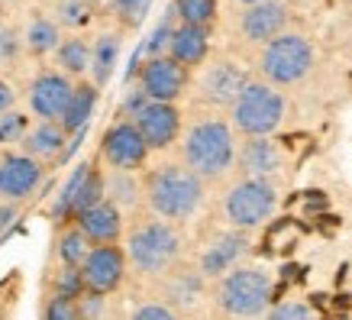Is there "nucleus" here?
Masks as SVG:
<instances>
[{
	"instance_id": "26",
	"label": "nucleus",
	"mask_w": 352,
	"mask_h": 320,
	"mask_svg": "<svg viewBox=\"0 0 352 320\" xmlns=\"http://www.w3.org/2000/svg\"><path fill=\"white\" fill-rule=\"evenodd\" d=\"M91 239H87V233L81 230V226H72V230H65L62 236H58V259H62V266H81L87 259V253H91Z\"/></svg>"
},
{
	"instance_id": "27",
	"label": "nucleus",
	"mask_w": 352,
	"mask_h": 320,
	"mask_svg": "<svg viewBox=\"0 0 352 320\" xmlns=\"http://www.w3.org/2000/svg\"><path fill=\"white\" fill-rule=\"evenodd\" d=\"M175 17L191 26H214L217 20V0H175Z\"/></svg>"
},
{
	"instance_id": "41",
	"label": "nucleus",
	"mask_w": 352,
	"mask_h": 320,
	"mask_svg": "<svg viewBox=\"0 0 352 320\" xmlns=\"http://www.w3.org/2000/svg\"><path fill=\"white\" fill-rule=\"evenodd\" d=\"M16 213H20V211H16V204H3V207H0V233H3L13 220H16Z\"/></svg>"
},
{
	"instance_id": "29",
	"label": "nucleus",
	"mask_w": 352,
	"mask_h": 320,
	"mask_svg": "<svg viewBox=\"0 0 352 320\" xmlns=\"http://www.w3.org/2000/svg\"><path fill=\"white\" fill-rule=\"evenodd\" d=\"M87 291L85 272L81 266H65L58 275H55V295H65V298H81Z\"/></svg>"
},
{
	"instance_id": "33",
	"label": "nucleus",
	"mask_w": 352,
	"mask_h": 320,
	"mask_svg": "<svg viewBox=\"0 0 352 320\" xmlns=\"http://www.w3.org/2000/svg\"><path fill=\"white\" fill-rule=\"evenodd\" d=\"M149 3L152 0H117V3H113V13L120 17L123 26H139L142 17H146V10H149Z\"/></svg>"
},
{
	"instance_id": "25",
	"label": "nucleus",
	"mask_w": 352,
	"mask_h": 320,
	"mask_svg": "<svg viewBox=\"0 0 352 320\" xmlns=\"http://www.w3.org/2000/svg\"><path fill=\"white\" fill-rule=\"evenodd\" d=\"M139 194H146L139 188L136 175L126 169H113V175H107V198L120 207H136L139 204Z\"/></svg>"
},
{
	"instance_id": "35",
	"label": "nucleus",
	"mask_w": 352,
	"mask_h": 320,
	"mask_svg": "<svg viewBox=\"0 0 352 320\" xmlns=\"http://www.w3.org/2000/svg\"><path fill=\"white\" fill-rule=\"evenodd\" d=\"M272 320H307L314 317V308L300 304V301H285V304H275V308L265 310Z\"/></svg>"
},
{
	"instance_id": "3",
	"label": "nucleus",
	"mask_w": 352,
	"mask_h": 320,
	"mask_svg": "<svg viewBox=\"0 0 352 320\" xmlns=\"http://www.w3.org/2000/svg\"><path fill=\"white\" fill-rule=\"evenodd\" d=\"M178 253H182V236L165 217L136 226L126 239V256L133 262V268H139L142 275L168 272L171 262L178 259Z\"/></svg>"
},
{
	"instance_id": "18",
	"label": "nucleus",
	"mask_w": 352,
	"mask_h": 320,
	"mask_svg": "<svg viewBox=\"0 0 352 320\" xmlns=\"http://www.w3.org/2000/svg\"><path fill=\"white\" fill-rule=\"evenodd\" d=\"M207 52H210V30H207V26H191V23H182L178 30L171 32L168 55H175L182 65H188V68L204 65Z\"/></svg>"
},
{
	"instance_id": "23",
	"label": "nucleus",
	"mask_w": 352,
	"mask_h": 320,
	"mask_svg": "<svg viewBox=\"0 0 352 320\" xmlns=\"http://www.w3.org/2000/svg\"><path fill=\"white\" fill-rule=\"evenodd\" d=\"M91 49H94V45H87V39H81V36L62 39L58 49H55L58 68L68 72V75H85V72H91Z\"/></svg>"
},
{
	"instance_id": "15",
	"label": "nucleus",
	"mask_w": 352,
	"mask_h": 320,
	"mask_svg": "<svg viewBox=\"0 0 352 320\" xmlns=\"http://www.w3.org/2000/svg\"><path fill=\"white\" fill-rule=\"evenodd\" d=\"M75 224L85 230L91 243H117L123 236V207L104 198L94 207L75 213Z\"/></svg>"
},
{
	"instance_id": "5",
	"label": "nucleus",
	"mask_w": 352,
	"mask_h": 320,
	"mask_svg": "<svg viewBox=\"0 0 352 320\" xmlns=\"http://www.w3.org/2000/svg\"><path fill=\"white\" fill-rule=\"evenodd\" d=\"M272 291L275 285H272L268 272L233 266L217 288V304L233 317H258L272 304Z\"/></svg>"
},
{
	"instance_id": "32",
	"label": "nucleus",
	"mask_w": 352,
	"mask_h": 320,
	"mask_svg": "<svg viewBox=\"0 0 352 320\" xmlns=\"http://www.w3.org/2000/svg\"><path fill=\"white\" fill-rule=\"evenodd\" d=\"M26 133H30V120H26V114H20V110L0 114V139H3V142H20Z\"/></svg>"
},
{
	"instance_id": "36",
	"label": "nucleus",
	"mask_w": 352,
	"mask_h": 320,
	"mask_svg": "<svg viewBox=\"0 0 352 320\" xmlns=\"http://www.w3.org/2000/svg\"><path fill=\"white\" fill-rule=\"evenodd\" d=\"M23 36L16 30H10V26H3L0 30V65H10V62H16V55H20V49H23Z\"/></svg>"
},
{
	"instance_id": "37",
	"label": "nucleus",
	"mask_w": 352,
	"mask_h": 320,
	"mask_svg": "<svg viewBox=\"0 0 352 320\" xmlns=\"http://www.w3.org/2000/svg\"><path fill=\"white\" fill-rule=\"evenodd\" d=\"M171 32H175V30H171L168 23H162L159 30L152 32L149 45H146V52H149V58H152V55H165V49L171 45Z\"/></svg>"
},
{
	"instance_id": "1",
	"label": "nucleus",
	"mask_w": 352,
	"mask_h": 320,
	"mask_svg": "<svg viewBox=\"0 0 352 320\" xmlns=\"http://www.w3.org/2000/svg\"><path fill=\"white\" fill-rule=\"evenodd\" d=\"M146 201L155 217L191 220L204 201V178L191 165H162L146 178Z\"/></svg>"
},
{
	"instance_id": "17",
	"label": "nucleus",
	"mask_w": 352,
	"mask_h": 320,
	"mask_svg": "<svg viewBox=\"0 0 352 320\" xmlns=\"http://www.w3.org/2000/svg\"><path fill=\"white\" fill-rule=\"evenodd\" d=\"M245 246H249V243H245L243 230H236V226H233V233L217 236L214 243L207 246V253L201 256V275L204 278L226 275V272L239 262V256L245 253Z\"/></svg>"
},
{
	"instance_id": "13",
	"label": "nucleus",
	"mask_w": 352,
	"mask_h": 320,
	"mask_svg": "<svg viewBox=\"0 0 352 320\" xmlns=\"http://www.w3.org/2000/svg\"><path fill=\"white\" fill-rule=\"evenodd\" d=\"M43 159H36L30 152H16V156H3L0 159V194L10 201L30 198L39 182H43Z\"/></svg>"
},
{
	"instance_id": "34",
	"label": "nucleus",
	"mask_w": 352,
	"mask_h": 320,
	"mask_svg": "<svg viewBox=\"0 0 352 320\" xmlns=\"http://www.w3.org/2000/svg\"><path fill=\"white\" fill-rule=\"evenodd\" d=\"M171 295L178 304H194L201 298V275H178L171 285Z\"/></svg>"
},
{
	"instance_id": "44",
	"label": "nucleus",
	"mask_w": 352,
	"mask_h": 320,
	"mask_svg": "<svg viewBox=\"0 0 352 320\" xmlns=\"http://www.w3.org/2000/svg\"><path fill=\"white\" fill-rule=\"evenodd\" d=\"M0 30H3V13H0Z\"/></svg>"
},
{
	"instance_id": "22",
	"label": "nucleus",
	"mask_w": 352,
	"mask_h": 320,
	"mask_svg": "<svg viewBox=\"0 0 352 320\" xmlns=\"http://www.w3.org/2000/svg\"><path fill=\"white\" fill-rule=\"evenodd\" d=\"M120 62V36L117 32H104L97 36L94 49H91V81L104 87L113 78V68Z\"/></svg>"
},
{
	"instance_id": "20",
	"label": "nucleus",
	"mask_w": 352,
	"mask_h": 320,
	"mask_svg": "<svg viewBox=\"0 0 352 320\" xmlns=\"http://www.w3.org/2000/svg\"><path fill=\"white\" fill-rule=\"evenodd\" d=\"M65 142H68V133H65V127L58 120H43L39 127H32L20 139L23 152H30L36 159H55L65 149Z\"/></svg>"
},
{
	"instance_id": "43",
	"label": "nucleus",
	"mask_w": 352,
	"mask_h": 320,
	"mask_svg": "<svg viewBox=\"0 0 352 320\" xmlns=\"http://www.w3.org/2000/svg\"><path fill=\"white\" fill-rule=\"evenodd\" d=\"M236 3H245V7H252V3H262V0H236Z\"/></svg>"
},
{
	"instance_id": "30",
	"label": "nucleus",
	"mask_w": 352,
	"mask_h": 320,
	"mask_svg": "<svg viewBox=\"0 0 352 320\" xmlns=\"http://www.w3.org/2000/svg\"><path fill=\"white\" fill-rule=\"evenodd\" d=\"M87 169H91V165H78V169L72 171V178H68V184L62 188V198H58V204H55L52 217H65V213L75 217V198H78V191H81V182H85Z\"/></svg>"
},
{
	"instance_id": "11",
	"label": "nucleus",
	"mask_w": 352,
	"mask_h": 320,
	"mask_svg": "<svg viewBox=\"0 0 352 320\" xmlns=\"http://www.w3.org/2000/svg\"><path fill=\"white\" fill-rule=\"evenodd\" d=\"M72 94H75V85L68 72H45L30 85V110L39 120H62Z\"/></svg>"
},
{
	"instance_id": "10",
	"label": "nucleus",
	"mask_w": 352,
	"mask_h": 320,
	"mask_svg": "<svg viewBox=\"0 0 352 320\" xmlns=\"http://www.w3.org/2000/svg\"><path fill=\"white\" fill-rule=\"evenodd\" d=\"M126 262H129V256L117 243H94L87 259L81 262L87 291H100V295L117 291L123 285V275H126Z\"/></svg>"
},
{
	"instance_id": "4",
	"label": "nucleus",
	"mask_w": 352,
	"mask_h": 320,
	"mask_svg": "<svg viewBox=\"0 0 352 320\" xmlns=\"http://www.w3.org/2000/svg\"><path fill=\"white\" fill-rule=\"evenodd\" d=\"M230 110L233 127L243 136H272L285 120V97L278 94L272 81H249Z\"/></svg>"
},
{
	"instance_id": "2",
	"label": "nucleus",
	"mask_w": 352,
	"mask_h": 320,
	"mask_svg": "<svg viewBox=\"0 0 352 320\" xmlns=\"http://www.w3.org/2000/svg\"><path fill=\"white\" fill-rule=\"evenodd\" d=\"M236 159L233 129L226 120H201L184 136V165H191L204 182H214Z\"/></svg>"
},
{
	"instance_id": "9",
	"label": "nucleus",
	"mask_w": 352,
	"mask_h": 320,
	"mask_svg": "<svg viewBox=\"0 0 352 320\" xmlns=\"http://www.w3.org/2000/svg\"><path fill=\"white\" fill-rule=\"evenodd\" d=\"M188 65H182L175 55H152L139 72V87L149 94V100H178L188 87Z\"/></svg>"
},
{
	"instance_id": "40",
	"label": "nucleus",
	"mask_w": 352,
	"mask_h": 320,
	"mask_svg": "<svg viewBox=\"0 0 352 320\" xmlns=\"http://www.w3.org/2000/svg\"><path fill=\"white\" fill-rule=\"evenodd\" d=\"M13 104H16V91H13L10 81H3V78H0V114L13 110Z\"/></svg>"
},
{
	"instance_id": "38",
	"label": "nucleus",
	"mask_w": 352,
	"mask_h": 320,
	"mask_svg": "<svg viewBox=\"0 0 352 320\" xmlns=\"http://www.w3.org/2000/svg\"><path fill=\"white\" fill-rule=\"evenodd\" d=\"M133 317L136 320H171L175 310H171L168 304H146V308H139Z\"/></svg>"
},
{
	"instance_id": "28",
	"label": "nucleus",
	"mask_w": 352,
	"mask_h": 320,
	"mask_svg": "<svg viewBox=\"0 0 352 320\" xmlns=\"http://www.w3.org/2000/svg\"><path fill=\"white\" fill-rule=\"evenodd\" d=\"M58 26H68V30H85L91 17H94V7H91V0H62V7H58Z\"/></svg>"
},
{
	"instance_id": "16",
	"label": "nucleus",
	"mask_w": 352,
	"mask_h": 320,
	"mask_svg": "<svg viewBox=\"0 0 352 320\" xmlns=\"http://www.w3.org/2000/svg\"><path fill=\"white\" fill-rule=\"evenodd\" d=\"M285 23H288V7L278 3V0H262V3H252V7L243 13L239 30H243V36L249 43L265 45L268 39H275L278 32L285 30Z\"/></svg>"
},
{
	"instance_id": "6",
	"label": "nucleus",
	"mask_w": 352,
	"mask_h": 320,
	"mask_svg": "<svg viewBox=\"0 0 352 320\" xmlns=\"http://www.w3.org/2000/svg\"><path fill=\"white\" fill-rule=\"evenodd\" d=\"M262 78L272 81L275 87L298 85L300 78L314 68V49L304 36L298 32H278L275 39H268L258 58Z\"/></svg>"
},
{
	"instance_id": "45",
	"label": "nucleus",
	"mask_w": 352,
	"mask_h": 320,
	"mask_svg": "<svg viewBox=\"0 0 352 320\" xmlns=\"http://www.w3.org/2000/svg\"><path fill=\"white\" fill-rule=\"evenodd\" d=\"M7 3H23V0H7Z\"/></svg>"
},
{
	"instance_id": "21",
	"label": "nucleus",
	"mask_w": 352,
	"mask_h": 320,
	"mask_svg": "<svg viewBox=\"0 0 352 320\" xmlns=\"http://www.w3.org/2000/svg\"><path fill=\"white\" fill-rule=\"evenodd\" d=\"M97 91H100V87H97L94 81H81V85H75V94H72V100H68V110H65L62 120H58L68 136H75V133H85L87 120L94 117Z\"/></svg>"
},
{
	"instance_id": "24",
	"label": "nucleus",
	"mask_w": 352,
	"mask_h": 320,
	"mask_svg": "<svg viewBox=\"0 0 352 320\" xmlns=\"http://www.w3.org/2000/svg\"><path fill=\"white\" fill-rule=\"evenodd\" d=\"M23 43H26V49H30L32 55L55 52L58 43H62V36H58V20L52 23V20H45V17L32 20L30 26H26V32H23Z\"/></svg>"
},
{
	"instance_id": "19",
	"label": "nucleus",
	"mask_w": 352,
	"mask_h": 320,
	"mask_svg": "<svg viewBox=\"0 0 352 320\" xmlns=\"http://www.w3.org/2000/svg\"><path fill=\"white\" fill-rule=\"evenodd\" d=\"M239 165L245 175H256V178H268L281 169V152L268 136H249V142L239 152Z\"/></svg>"
},
{
	"instance_id": "31",
	"label": "nucleus",
	"mask_w": 352,
	"mask_h": 320,
	"mask_svg": "<svg viewBox=\"0 0 352 320\" xmlns=\"http://www.w3.org/2000/svg\"><path fill=\"white\" fill-rule=\"evenodd\" d=\"M43 317L45 320H78L81 317V301L65 298V295H52L43 310Z\"/></svg>"
},
{
	"instance_id": "8",
	"label": "nucleus",
	"mask_w": 352,
	"mask_h": 320,
	"mask_svg": "<svg viewBox=\"0 0 352 320\" xmlns=\"http://www.w3.org/2000/svg\"><path fill=\"white\" fill-rule=\"evenodd\" d=\"M149 152H152L149 142L139 133L136 120H117V123L104 133V139H100V156H104V162H107L110 169L136 171L146 165Z\"/></svg>"
},
{
	"instance_id": "42",
	"label": "nucleus",
	"mask_w": 352,
	"mask_h": 320,
	"mask_svg": "<svg viewBox=\"0 0 352 320\" xmlns=\"http://www.w3.org/2000/svg\"><path fill=\"white\" fill-rule=\"evenodd\" d=\"M113 3H117V0H91L94 10H113Z\"/></svg>"
},
{
	"instance_id": "39",
	"label": "nucleus",
	"mask_w": 352,
	"mask_h": 320,
	"mask_svg": "<svg viewBox=\"0 0 352 320\" xmlns=\"http://www.w3.org/2000/svg\"><path fill=\"white\" fill-rule=\"evenodd\" d=\"M146 104H149V94H146V91L139 87V91H133V94L126 97V104H123V114H126V117H136V114H139V110H142Z\"/></svg>"
},
{
	"instance_id": "14",
	"label": "nucleus",
	"mask_w": 352,
	"mask_h": 320,
	"mask_svg": "<svg viewBox=\"0 0 352 320\" xmlns=\"http://www.w3.org/2000/svg\"><path fill=\"white\" fill-rule=\"evenodd\" d=\"M245 85H249V75L236 62H217L201 78V97L214 107H233Z\"/></svg>"
},
{
	"instance_id": "12",
	"label": "nucleus",
	"mask_w": 352,
	"mask_h": 320,
	"mask_svg": "<svg viewBox=\"0 0 352 320\" xmlns=\"http://www.w3.org/2000/svg\"><path fill=\"white\" fill-rule=\"evenodd\" d=\"M133 120H136L139 133L146 136L149 149H168L182 136V114L171 100H149Z\"/></svg>"
},
{
	"instance_id": "7",
	"label": "nucleus",
	"mask_w": 352,
	"mask_h": 320,
	"mask_svg": "<svg viewBox=\"0 0 352 320\" xmlns=\"http://www.w3.org/2000/svg\"><path fill=\"white\" fill-rule=\"evenodd\" d=\"M275 207H278V191L272 188L268 178H256V175H249L245 182L233 184L223 201L226 220H230L236 230L262 226L268 217L275 213Z\"/></svg>"
}]
</instances>
